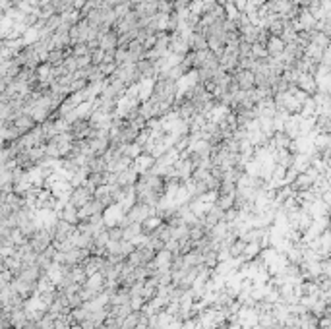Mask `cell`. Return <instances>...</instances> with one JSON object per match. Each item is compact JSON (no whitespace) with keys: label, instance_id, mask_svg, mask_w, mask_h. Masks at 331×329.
Here are the masks:
<instances>
[{"label":"cell","instance_id":"6da1fadb","mask_svg":"<svg viewBox=\"0 0 331 329\" xmlns=\"http://www.w3.org/2000/svg\"><path fill=\"white\" fill-rule=\"evenodd\" d=\"M93 200V194L87 190L86 186H78V188H74L72 194L68 196V202L74 206V208L82 209L86 204H89Z\"/></svg>","mask_w":331,"mask_h":329},{"label":"cell","instance_id":"7a4b0ae2","mask_svg":"<svg viewBox=\"0 0 331 329\" xmlns=\"http://www.w3.org/2000/svg\"><path fill=\"white\" fill-rule=\"evenodd\" d=\"M225 209H221L217 204H213L211 206V209H209L208 213H206V217H204V225H206V228H213L215 225H219L221 221H225Z\"/></svg>","mask_w":331,"mask_h":329},{"label":"cell","instance_id":"3957f363","mask_svg":"<svg viewBox=\"0 0 331 329\" xmlns=\"http://www.w3.org/2000/svg\"><path fill=\"white\" fill-rule=\"evenodd\" d=\"M265 51H267V54H273V56H279L281 52L285 51V41L281 39V37H271L267 43H265Z\"/></svg>","mask_w":331,"mask_h":329},{"label":"cell","instance_id":"277c9868","mask_svg":"<svg viewBox=\"0 0 331 329\" xmlns=\"http://www.w3.org/2000/svg\"><path fill=\"white\" fill-rule=\"evenodd\" d=\"M62 51H52L49 52V56H47V60H49V64H60L62 62Z\"/></svg>","mask_w":331,"mask_h":329}]
</instances>
